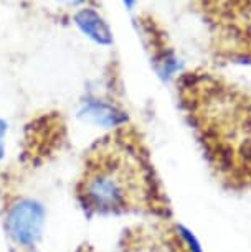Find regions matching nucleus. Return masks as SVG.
<instances>
[{
    "label": "nucleus",
    "mask_w": 251,
    "mask_h": 252,
    "mask_svg": "<svg viewBox=\"0 0 251 252\" xmlns=\"http://www.w3.org/2000/svg\"><path fill=\"white\" fill-rule=\"evenodd\" d=\"M76 196L88 215H145L170 220L172 211L144 144L126 126L98 140L84 157Z\"/></svg>",
    "instance_id": "f257e3e1"
},
{
    "label": "nucleus",
    "mask_w": 251,
    "mask_h": 252,
    "mask_svg": "<svg viewBox=\"0 0 251 252\" xmlns=\"http://www.w3.org/2000/svg\"><path fill=\"white\" fill-rule=\"evenodd\" d=\"M180 91L216 180L233 191H251V99L210 76L187 74Z\"/></svg>",
    "instance_id": "f03ea898"
},
{
    "label": "nucleus",
    "mask_w": 251,
    "mask_h": 252,
    "mask_svg": "<svg viewBox=\"0 0 251 252\" xmlns=\"http://www.w3.org/2000/svg\"><path fill=\"white\" fill-rule=\"evenodd\" d=\"M122 252H202L195 237L170 220H157L126 231Z\"/></svg>",
    "instance_id": "7ed1b4c3"
},
{
    "label": "nucleus",
    "mask_w": 251,
    "mask_h": 252,
    "mask_svg": "<svg viewBox=\"0 0 251 252\" xmlns=\"http://www.w3.org/2000/svg\"><path fill=\"white\" fill-rule=\"evenodd\" d=\"M45 226V208L33 198H15L5 206L3 227L12 246L33 252Z\"/></svg>",
    "instance_id": "20e7f679"
},
{
    "label": "nucleus",
    "mask_w": 251,
    "mask_h": 252,
    "mask_svg": "<svg viewBox=\"0 0 251 252\" xmlns=\"http://www.w3.org/2000/svg\"><path fill=\"white\" fill-rule=\"evenodd\" d=\"M79 117L93 126L104 127V129H117L122 127L127 121L126 112L114 104L104 99L88 97L79 107Z\"/></svg>",
    "instance_id": "39448f33"
},
{
    "label": "nucleus",
    "mask_w": 251,
    "mask_h": 252,
    "mask_svg": "<svg viewBox=\"0 0 251 252\" xmlns=\"http://www.w3.org/2000/svg\"><path fill=\"white\" fill-rule=\"evenodd\" d=\"M73 22L79 32L91 41L103 46L112 45V32L103 15L93 7H81L74 12Z\"/></svg>",
    "instance_id": "423d86ee"
},
{
    "label": "nucleus",
    "mask_w": 251,
    "mask_h": 252,
    "mask_svg": "<svg viewBox=\"0 0 251 252\" xmlns=\"http://www.w3.org/2000/svg\"><path fill=\"white\" fill-rule=\"evenodd\" d=\"M58 2L63 3L66 7H81L88 2V0H58Z\"/></svg>",
    "instance_id": "0eeeda50"
},
{
    "label": "nucleus",
    "mask_w": 251,
    "mask_h": 252,
    "mask_svg": "<svg viewBox=\"0 0 251 252\" xmlns=\"http://www.w3.org/2000/svg\"><path fill=\"white\" fill-rule=\"evenodd\" d=\"M5 130H7V124L0 119V144H3V134H5Z\"/></svg>",
    "instance_id": "6e6552de"
},
{
    "label": "nucleus",
    "mask_w": 251,
    "mask_h": 252,
    "mask_svg": "<svg viewBox=\"0 0 251 252\" xmlns=\"http://www.w3.org/2000/svg\"><path fill=\"white\" fill-rule=\"evenodd\" d=\"M122 2H124V5H126L127 10H132L134 5H136V0H122Z\"/></svg>",
    "instance_id": "1a4fd4ad"
}]
</instances>
